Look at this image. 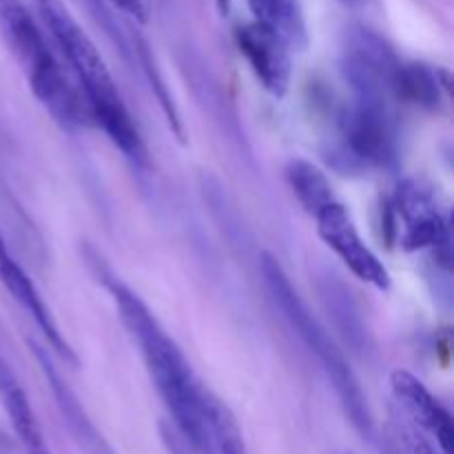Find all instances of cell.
I'll use <instances>...</instances> for the list:
<instances>
[{
	"instance_id": "cell-1",
	"label": "cell",
	"mask_w": 454,
	"mask_h": 454,
	"mask_svg": "<svg viewBox=\"0 0 454 454\" xmlns=\"http://www.w3.org/2000/svg\"><path fill=\"white\" fill-rule=\"evenodd\" d=\"M106 288L114 297L124 328L140 348L146 372L168 415L173 417L180 437L195 450L208 452L213 448L211 408L215 397L202 388L189 359L173 341V337L164 331L149 306L127 284L118 282L115 278L106 282Z\"/></svg>"
},
{
	"instance_id": "cell-2",
	"label": "cell",
	"mask_w": 454,
	"mask_h": 454,
	"mask_svg": "<svg viewBox=\"0 0 454 454\" xmlns=\"http://www.w3.org/2000/svg\"><path fill=\"white\" fill-rule=\"evenodd\" d=\"M34 7L58 56L80 89L91 124H98L127 158L140 160L145 149L137 124L93 40L62 0H34Z\"/></svg>"
},
{
	"instance_id": "cell-3",
	"label": "cell",
	"mask_w": 454,
	"mask_h": 454,
	"mask_svg": "<svg viewBox=\"0 0 454 454\" xmlns=\"http://www.w3.org/2000/svg\"><path fill=\"white\" fill-rule=\"evenodd\" d=\"M0 38L25 74L31 93L67 129L91 124L80 89L49 40L43 22L35 20L22 0H0Z\"/></svg>"
},
{
	"instance_id": "cell-4",
	"label": "cell",
	"mask_w": 454,
	"mask_h": 454,
	"mask_svg": "<svg viewBox=\"0 0 454 454\" xmlns=\"http://www.w3.org/2000/svg\"><path fill=\"white\" fill-rule=\"evenodd\" d=\"M262 275H264L266 291H269L275 309L282 313V317L286 319L291 331L300 337V341L306 346V350L317 359L319 368L326 372L337 399H340V403L344 406L346 415L350 417V424H353L364 437H371L372 415L371 408H368V399L366 395H364L362 386H359L357 377H355L353 368L346 362L344 353H341L340 346H337L335 340L331 337V333H328L326 328L319 324V319L310 313L309 306H306L304 300L300 297V293L293 288L286 270L282 269V264H279L270 253H264V255H262Z\"/></svg>"
},
{
	"instance_id": "cell-5",
	"label": "cell",
	"mask_w": 454,
	"mask_h": 454,
	"mask_svg": "<svg viewBox=\"0 0 454 454\" xmlns=\"http://www.w3.org/2000/svg\"><path fill=\"white\" fill-rule=\"evenodd\" d=\"M395 102L384 98L350 93L337 118L341 155L350 164L386 168L397 160V122Z\"/></svg>"
},
{
	"instance_id": "cell-6",
	"label": "cell",
	"mask_w": 454,
	"mask_h": 454,
	"mask_svg": "<svg viewBox=\"0 0 454 454\" xmlns=\"http://www.w3.org/2000/svg\"><path fill=\"white\" fill-rule=\"evenodd\" d=\"M390 231L403 251H433L448 264V220L434 195L419 182L406 180L397 186L390 200Z\"/></svg>"
},
{
	"instance_id": "cell-7",
	"label": "cell",
	"mask_w": 454,
	"mask_h": 454,
	"mask_svg": "<svg viewBox=\"0 0 454 454\" xmlns=\"http://www.w3.org/2000/svg\"><path fill=\"white\" fill-rule=\"evenodd\" d=\"M322 242L337 255V260L359 279L380 291H388L390 273L384 262L372 253L359 233L348 208L335 200L313 215Z\"/></svg>"
},
{
	"instance_id": "cell-8",
	"label": "cell",
	"mask_w": 454,
	"mask_h": 454,
	"mask_svg": "<svg viewBox=\"0 0 454 454\" xmlns=\"http://www.w3.org/2000/svg\"><path fill=\"white\" fill-rule=\"evenodd\" d=\"M235 44L257 82L275 98H282L291 84V44L262 22H244L235 29Z\"/></svg>"
},
{
	"instance_id": "cell-9",
	"label": "cell",
	"mask_w": 454,
	"mask_h": 454,
	"mask_svg": "<svg viewBox=\"0 0 454 454\" xmlns=\"http://www.w3.org/2000/svg\"><path fill=\"white\" fill-rule=\"evenodd\" d=\"M0 286L16 300V304L20 306L31 319H34L35 328L43 333L44 340L49 341V346H51L65 362L75 364V355L74 350H71L69 341H67L65 335L60 333L56 319L51 317V310L44 304L43 295H40L38 288L34 286L29 275L22 270V266L16 262V257L12 255L3 231H0Z\"/></svg>"
},
{
	"instance_id": "cell-10",
	"label": "cell",
	"mask_w": 454,
	"mask_h": 454,
	"mask_svg": "<svg viewBox=\"0 0 454 454\" xmlns=\"http://www.w3.org/2000/svg\"><path fill=\"white\" fill-rule=\"evenodd\" d=\"M390 388L395 399L402 403L412 421L426 433L433 434L439 450L443 454H452L454 446V424L448 408L426 388L424 381L417 380L412 372L395 371L390 375Z\"/></svg>"
},
{
	"instance_id": "cell-11",
	"label": "cell",
	"mask_w": 454,
	"mask_h": 454,
	"mask_svg": "<svg viewBox=\"0 0 454 454\" xmlns=\"http://www.w3.org/2000/svg\"><path fill=\"white\" fill-rule=\"evenodd\" d=\"M0 403L7 412L9 424H12L18 443H20L25 454H51L25 390L3 362H0Z\"/></svg>"
},
{
	"instance_id": "cell-12",
	"label": "cell",
	"mask_w": 454,
	"mask_h": 454,
	"mask_svg": "<svg viewBox=\"0 0 454 454\" xmlns=\"http://www.w3.org/2000/svg\"><path fill=\"white\" fill-rule=\"evenodd\" d=\"M448 87L450 80L446 71L430 69L419 62H402L395 75V100L437 111L446 100Z\"/></svg>"
},
{
	"instance_id": "cell-13",
	"label": "cell",
	"mask_w": 454,
	"mask_h": 454,
	"mask_svg": "<svg viewBox=\"0 0 454 454\" xmlns=\"http://www.w3.org/2000/svg\"><path fill=\"white\" fill-rule=\"evenodd\" d=\"M253 18L278 31L291 47L306 44V22L300 0H247Z\"/></svg>"
},
{
	"instance_id": "cell-14",
	"label": "cell",
	"mask_w": 454,
	"mask_h": 454,
	"mask_svg": "<svg viewBox=\"0 0 454 454\" xmlns=\"http://www.w3.org/2000/svg\"><path fill=\"white\" fill-rule=\"evenodd\" d=\"M286 180L295 200L310 217L337 200L322 168L309 160H291L286 167Z\"/></svg>"
},
{
	"instance_id": "cell-15",
	"label": "cell",
	"mask_w": 454,
	"mask_h": 454,
	"mask_svg": "<svg viewBox=\"0 0 454 454\" xmlns=\"http://www.w3.org/2000/svg\"><path fill=\"white\" fill-rule=\"evenodd\" d=\"M211 439L220 448V454H248L238 424L217 399H213L211 408Z\"/></svg>"
},
{
	"instance_id": "cell-16",
	"label": "cell",
	"mask_w": 454,
	"mask_h": 454,
	"mask_svg": "<svg viewBox=\"0 0 454 454\" xmlns=\"http://www.w3.org/2000/svg\"><path fill=\"white\" fill-rule=\"evenodd\" d=\"M80 4L87 9L89 16H91L93 20L98 22V27H102V29H105V34L109 35V38L114 40V43L118 44L120 49H122L124 56H129V53H131V49H129L131 44H129L127 35H124V31H122V27L115 22L114 13L109 12V7L105 4V0H80Z\"/></svg>"
},
{
	"instance_id": "cell-17",
	"label": "cell",
	"mask_w": 454,
	"mask_h": 454,
	"mask_svg": "<svg viewBox=\"0 0 454 454\" xmlns=\"http://www.w3.org/2000/svg\"><path fill=\"white\" fill-rule=\"evenodd\" d=\"M115 7L122 13H127L129 18H133L136 22H149L151 16V0H111Z\"/></svg>"
},
{
	"instance_id": "cell-18",
	"label": "cell",
	"mask_w": 454,
	"mask_h": 454,
	"mask_svg": "<svg viewBox=\"0 0 454 454\" xmlns=\"http://www.w3.org/2000/svg\"><path fill=\"white\" fill-rule=\"evenodd\" d=\"M402 446L406 448V454H437L434 448L426 442L421 434L417 433H406L402 439Z\"/></svg>"
},
{
	"instance_id": "cell-19",
	"label": "cell",
	"mask_w": 454,
	"mask_h": 454,
	"mask_svg": "<svg viewBox=\"0 0 454 454\" xmlns=\"http://www.w3.org/2000/svg\"><path fill=\"white\" fill-rule=\"evenodd\" d=\"M215 3H217V9H220V13H229L231 3H233V0H215Z\"/></svg>"
},
{
	"instance_id": "cell-20",
	"label": "cell",
	"mask_w": 454,
	"mask_h": 454,
	"mask_svg": "<svg viewBox=\"0 0 454 454\" xmlns=\"http://www.w3.org/2000/svg\"><path fill=\"white\" fill-rule=\"evenodd\" d=\"M341 3H346V4H359V3H364V0H341Z\"/></svg>"
}]
</instances>
